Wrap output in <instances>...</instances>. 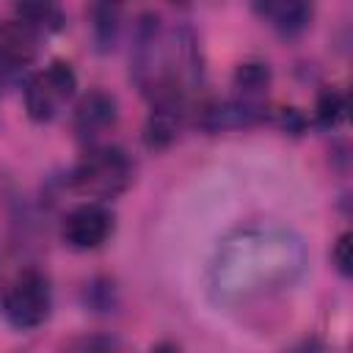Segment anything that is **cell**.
I'll use <instances>...</instances> for the list:
<instances>
[{"mask_svg": "<svg viewBox=\"0 0 353 353\" xmlns=\"http://www.w3.org/2000/svg\"><path fill=\"white\" fill-rule=\"evenodd\" d=\"M306 265L303 243L295 232L259 223L229 234L212 259L210 290L218 303H245L290 287Z\"/></svg>", "mask_w": 353, "mask_h": 353, "instance_id": "6da1fadb", "label": "cell"}, {"mask_svg": "<svg viewBox=\"0 0 353 353\" xmlns=\"http://www.w3.org/2000/svg\"><path fill=\"white\" fill-rule=\"evenodd\" d=\"M135 176V165L130 154L119 146H88V152L77 160V165L69 174V185L74 193L108 201L121 196Z\"/></svg>", "mask_w": 353, "mask_h": 353, "instance_id": "7a4b0ae2", "label": "cell"}, {"mask_svg": "<svg viewBox=\"0 0 353 353\" xmlns=\"http://www.w3.org/2000/svg\"><path fill=\"white\" fill-rule=\"evenodd\" d=\"M50 312H52L50 279L36 268L22 270L3 295V317L8 320V325L17 331H33L47 323Z\"/></svg>", "mask_w": 353, "mask_h": 353, "instance_id": "3957f363", "label": "cell"}, {"mask_svg": "<svg viewBox=\"0 0 353 353\" xmlns=\"http://www.w3.org/2000/svg\"><path fill=\"white\" fill-rule=\"evenodd\" d=\"M77 74L66 61H52L25 80V110L36 124L52 121L74 97Z\"/></svg>", "mask_w": 353, "mask_h": 353, "instance_id": "277c9868", "label": "cell"}, {"mask_svg": "<svg viewBox=\"0 0 353 353\" xmlns=\"http://www.w3.org/2000/svg\"><path fill=\"white\" fill-rule=\"evenodd\" d=\"M113 229H116V218H113L110 207L91 199L66 212V218L61 223V237L74 251H94L110 240Z\"/></svg>", "mask_w": 353, "mask_h": 353, "instance_id": "5b68a950", "label": "cell"}, {"mask_svg": "<svg viewBox=\"0 0 353 353\" xmlns=\"http://www.w3.org/2000/svg\"><path fill=\"white\" fill-rule=\"evenodd\" d=\"M119 121V102L113 94L94 88L88 94H83L74 105V116H72V127L80 143L85 146H97V141Z\"/></svg>", "mask_w": 353, "mask_h": 353, "instance_id": "8992f818", "label": "cell"}, {"mask_svg": "<svg viewBox=\"0 0 353 353\" xmlns=\"http://www.w3.org/2000/svg\"><path fill=\"white\" fill-rule=\"evenodd\" d=\"M41 30L28 25L25 19H8L0 25V74H17L28 69L41 47Z\"/></svg>", "mask_w": 353, "mask_h": 353, "instance_id": "52a82bcc", "label": "cell"}, {"mask_svg": "<svg viewBox=\"0 0 353 353\" xmlns=\"http://www.w3.org/2000/svg\"><path fill=\"white\" fill-rule=\"evenodd\" d=\"M254 11L284 39L303 33L312 22V0H254Z\"/></svg>", "mask_w": 353, "mask_h": 353, "instance_id": "ba28073f", "label": "cell"}, {"mask_svg": "<svg viewBox=\"0 0 353 353\" xmlns=\"http://www.w3.org/2000/svg\"><path fill=\"white\" fill-rule=\"evenodd\" d=\"M185 116V99H157L152 102L146 127H143V141L149 149H165L168 143L176 141L179 127Z\"/></svg>", "mask_w": 353, "mask_h": 353, "instance_id": "9c48e42d", "label": "cell"}, {"mask_svg": "<svg viewBox=\"0 0 353 353\" xmlns=\"http://www.w3.org/2000/svg\"><path fill=\"white\" fill-rule=\"evenodd\" d=\"M270 83H273V74H270V66L262 63V61H245L234 69L232 74V88H234V99L254 108V110H262L265 113V102H268V91H270Z\"/></svg>", "mask_w": 353, "mask_h": 353, "instance_id": "30bf717a", "label": "cell"}, {"mask_svg": "<svg viewBox=\"0 0 353 353\" xmlns=\"http://www.w3.org/2000/svg\"><path fill=\"white\" fill-rule=\"evenodd\" d=\"M265 113L262 110H254L243 102H237L234 97L232 99H218V102H210L201 108V127L210 130V132H218V130H234V127H251L262 119Z\"/></svg>", "mask_w": 353, "mask_h": 353, "instance_id": "8fae6325", "label": "cell"}, {"mask_svg": "<svg viewBox=\"0 0 353 353\" xmlns=\"http://www.w3.org/2000/svg\"><path fill=\"white\" fill-rule=\"evenodd\" d=\"M19 19L33 25L41 33H55L63 28V11L55 0H17Z\"/></svg>", "mask_w": 353, "mask_h": 353, "instance_id": "7c38bea8", "label": "cell"}, {"mask_svg": "<svg viewBox=\"0 0 353 353\" xmlns=\"http://www.w3.org/2000/svg\"><path fill=\"white\" fill-rule=\"evenodd\" d=\"M347 116V97L336 88H323L314 102V121L323 130H336Z\"/></svg>", "mask_w": 353, "mask_h": 353, "instance_id": "4fadbf2b", "label": "cell"}, {"mask_svg": "<svg viewBox=\"0 0 353 353\" xmlns=\"http://www.w3.org/2000/svg\"><path fill=\"white\" fill-rule=\"evenodd\" d=\"M116 33H119V6L97 0V6H94V39H97V47L99 50L113 47Z\"/></svg>", "mask_w": 353, "mask_h": 353, "instance_id": "5bb4252c", "label": "cell"}, {"mask_svg": "<svg viewBox=\"0 0 353 353\" xmlns=\"http://www.w3.org/2000/svg\"><path fill=\"white\" fill-rule=\"evenodd\" d=\"M331 262L334 268L339 270V276H350L353 273V251H350V232H342L334 243V251H331Z\"/></svg>", "mask_w": 353, "mask_h": 353, "instance_id": "9a60e30c", "label": "cell"}, {"mask_svg": "<svg viewBox=\"0 0 353 353\" xmlns=\"http://www.w3.org/2000/svg\"><path fill=\"white\" fill-rule=\"evenodd\" d=\"M102 3H110V6H121L124 0H102Z\"/></svg>", "mask_w": 353, "mask_h": 353, "instance_id": "2e32d148", "label": "cell"}]
</instances>
